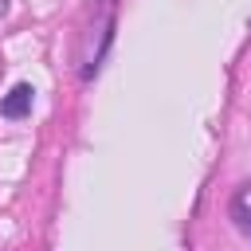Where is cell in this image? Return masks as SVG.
Masks as SVG:
<instances>
[{
  "instance_id": "1",
  "label": "cell",
  "mask_w": 251,
  "mask_h": 251,
  "mask_svg": "<svg viewBox=\"0 0 251 251\" xmlns=\"http://www.w3.org/2000/svg\"><path fill=\"white\" fill-rule=\"evenodd\" d=\"M31 94H35V90H31L27 82L12 86V90L4 94V102H0V114H4V118H24V114L31 110Z\"/></svg>"
},
{
  "instance_id": "2",
  "label": "cell",
  "mask_w": 251,
  "mask_h": 251,
  "mask_svg": "<svg viewBox=\"0 0 251 251\" xmlns=\"http://www.w3.org/2000/svg\"><path fill=\"white\" fill-rule=\"evenodd\" d=\"M231 216H235V224H239V231H243V235L251 239V208H247L243 200H235V204H231Z\"/></svg>"
},
{
  "instance_id": "3",
  "label": "cell",
  "mask_w": 251,
  "mask_h": 251,
  "mask_svg": "<svg viewBox=\"0 0 251 251\" xmlns=\"http://www.w3.org/2000/svg\"><path fill=\"white\" fill-rule=\"evenodd\" d=\"M4 12H8V0H0V16H4Z\"/></svg>"
}]
</instances>
